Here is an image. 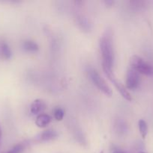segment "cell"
I'll use <instances>...</instances> for the list:
<instances>
[{"label": "cell", "instance_id": "cell-1", "mask_svg": "<svg viewBox=\"0 0 153 153\" xmlns=\"http://www.w3.org/2000/svg\"><path fill=\"white\" fill-rule=\"evenodd\" d=\"M100 50L102 57V67L112 70L114 62V49L112 33L109 28L102 34L100 39Z\"/></svg>", "mask_w": 153, "mask_h": 153}, {"label": "cell", "instance_id": "cell-2", "mask_svg": "<svg viewBox=\"0 0 153 153\" xmlns=\"http://www.w3.org/2000/svg\"><path fill=\"white\" fill-rule=\"evenodd\" d=\"M130 68L145 76H152L153 66L138 55H133L130 60Z\"/></svg>", "mask_w": 153, "mask_h": 153}, {"label": "cell", "instance_id": "cell-3", "mask_svg": "<svg viewBox=\"0 0 153 153\" xmlns=\"http://www.w3.org/2000/svg\"><path fill=\"white\" fill-rule=\"evenodd\" d=\"M88 76H89V78L92 83L94 84V85H95V87L99 91H101L104 95L107 96V97L112 96V91L111 88H110L104 79L100 76V74L95 70H93V69L89 70Z\"/></svg>", "mask_w": 153, "mask_h": 153}, {"label": "cell", "instance_id": "cell-4", "mask_svg": "<svg viewBox=\"0 0 153 153\" xmlns=\"http://www.w3.org/2000/svg\"><path fill=\"white\" fill-rule=\"evenodd\" d=\"M103 70L104 71L105 74L106 75V76H107L108 79H109V80L113 84L115 88H116L117 91L119 92V94H121L122 97L124 100H128V101H131L132 98L130 94H129V92L127 91V89L124 88V85H123L119 81L117 80L116 76H114V73H112V70H109V69L105 68V67H103Z\"/></svg>", "mask_w": 153, "mask_h": 153}, {"label": "cell", "instance_id": "cell-5", "mask_svg": "<svg viewBox=\"0 0 153 153\" xmlns=\"http://www.w3.org/2000/svg\"><path fill=\"white\" fill-rule=\"evenodd\" d=\"M140 84V74L134 70L133 69H129L126 73L125 85L128 89L135 90L139 87Z\"/></svg>", "mask_w": 153, "mask_h": 153}, {"label": "cell", "instance_id": "cell-6", "mask_svg": "<svg viewBox=\"0 0 153 153\" xmlns=\"http://www.w3.org/2000/svg\"><path fill=\"white\" fill-rule=\"evenodd\" d=\"M58 137V133L53 129H47L38 134L34 138L36 142H47L55 140Z\"/></svg>", "mask_w": 153, "mask_h": 153}, {"label": "cell", "instance_id": "cell-7", "mask_svg": "<svg viewBox=\"0 0 153 153\" xmlns=\"http://www.w3.org/2000/svg\"><path fill=\"white\" fill-rule=\"evenodd\" d=\"M46 105L44 100L38 99L33 101L30 105V112L33 115H39L46 109Z\"/></svg>", "mask_w": 153, "mask_h": 153}, {"label": "cell", "instance_id": "cell-8", "mask_svg": "<svg viewBox=\"0 0 153 153\" xmlns=\"http://www.w3.org/2000/svg\"><path fill=\"white\" fill-rule=\"evenodd\" d=\"M52 121V117L46 114H40L35 119V124L39 128H45Z\"/></svg>", "mask_w": 153, "mask_h": 153}, {"label": "cell", "instance_id": "cell-9", "mask_svg": "<svg viewBox=\"0 0 153 153\" xmlns=\"http://www.w3.org/2000/svg\"><path fill=\"white\" fill-rule=\"evenodd\" d=\"M22 48H23L24 50L28 52H36L39 49L38 45L35 42L29 40L23 41V43H22Z\"/></svg>", "mask_w": 153, "mask_h": 153}, {"label": "cell", "instance_id": "cell-10", "mask_svg": "<svg viewBox=\"0 0 153 153\" xmlns=\"http://www.w3.org/2000/svg\"><path fill=\"white\" fill-rule=\"evenodd\" d=\"M28 143L26 141L21 142V143H17L15 146H14L11 149H10L9 150L4 151V152H2L0 153H22L23 151L25 150L26 147L27 146Z\"/></svg>", "mask_w": 153, "mask_h": 153}, {"label": "cell", "instance_id": "cell-11", "mask_svg": "<svg viewBox=\"0 0 153 153\" xmlns=\"http://www.w3.org/2000/svg\"><path fill=\"white\" fill-rule=\"evenodd\" d=\"M0 53L4 59H10L11 58V50L5 42L0 43Z\"/></svg>", "mask_w": 153, "mask_h": 153}, {"label": "cell", "instance_id": "cell-12", "mask_svg": "<svg viewBox=\"0 0 153 153\" xmlns=\"http://www.w3.org/2000/svg\"><path fill=\"white\" fill-rule=\"evenodd\" d=\"M114 126H115L116 131L119 134H124V132L127 131V126L125 125L124 121L120 120H118L116 122Z\"/></svg>", "mask_w": 153, "mask_h": 153}, {"label": "cell", "instance_id": "cell-13", "mask_svg": "<svg viewBox=\"0 0 153 153\" xmlns=\"http://www.w3.org/2000/svg\"><path fill=\"white\" fill-rule=\"evenodd\" d=\"M138 127H139V131L140 133L142 138H146L148 133V126H147L146 122L143 120H140L138 122Z\"/></svg>", "mask_w": 153, "mask_h": 153}, {"label": "cell", "instance_id": "cell-14", "mask_svg": "<svg viewBox=\"0 0 153 153\" xmlns=\"http://www.w3.org/2000/svg\"><path fill=\"white\" fill-rule=\"evenodd\" d=\"M78 25L81 27V28L83 30H89L90 29V23L86 18L80 16L77 17Z\"/></svg>", "mask_w": 153, "mask_h": 153}, {"label": "cell", "instance_id": "cell-15", "mask_svg": "<svg viewBox=\"0 0 153 153\" xmlns=\"http://www.w3.org/2000/svg\"><path fill=\"white\" fill-rule=\"evenodd\" d=\"M53 117L55 118L56 120L61 121L62 120L64 117V111L62 108L56 107L53 109Z\"/></svg>", "mask_w": 153, "mask_h": 153}, {"label": "cell", "instance_id": "cell-16", "mask_svg": "<svg viewBox=\"0 0 153 153\" xmlns=\"http://www.w3.org/2000/svg\"><path fill=\"white\" fill-rule=\"evenodd\" d=\"M112 153H127V152H124V151L119 150V149H116V150H114L113 152H112Z\"/></svg>", "mask_w": 153, "mask_h": 153}, {"label": "cell", "instance_id": "cell-17", "mask_svg": "<svg viewBox=\"0 0 153 153\" xmlns=\"http://www.w3.org/2000/svg\"><path fill=\"white\" fill-rule=\"evenodd\" d=\"M2 136V127H1V125H0V143H1Z\"/></svg>", "mask_w": 153, "mask_h": 153}, {"label": "cell", "instance_id": "cell-18", "mask_svg": "<svg viewBox=\"0 0 153 153\" xmlns=\"http://www.w3.org/2000/svg\"><path fill=\"white\" fill-rule=\"evenodd\" d=\"M140 153H146V152H140Z\"/></svg>", "mask_w": 153, "mask_h": 153}, {"label": "cell", "instance_id": "cell-19", "mask_svg": "<svg viewBox=\"0 0 153 153\" xmlns=\"http://www.w3.org/2000/svg\"><path fill=\"white\" fill-rule=\"evenodd\" d=\"M100 153H104V151H101V152H100Z\"/></svg>", "mask_w": 153, "mask_h": 153}]
</instances>
